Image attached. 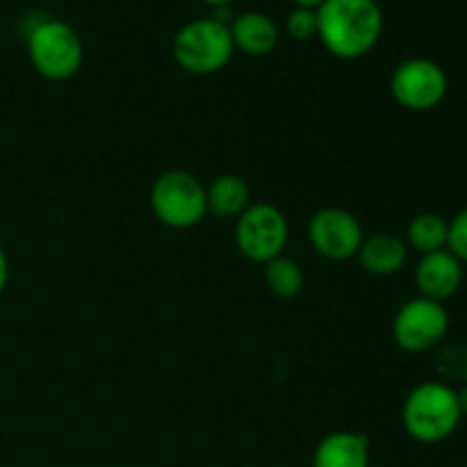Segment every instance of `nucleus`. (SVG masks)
Segmentation results:
<instances>
[{
	"label": "nucleus",
	"mask_w": 467,
	"mask_h": 467,
	"mask_svg": "<svg viewBox=\"0 0 467 467\" xmlns=\"http://www.w3.org/2000/svg\"><path fill=\"white\" fill-rule=\"evenodd\" d=\"M381 32L383 12L377 0H324L317 7V36L340 59L368 55Z\"/></svg>",
	"instance_id": "nucleus-1"
},
{
	"label": "nucleus",
	"mask_w": 467,
	"mask_h": 467,
	"mask_svg": "<svg viewBox=\"0 0 467 467\" xmlns=\"http://www.w3.org/2000/svg\"><path fill=\"white\" fill-rule=\"evenodd\" d=\"M404 429L422 445H438L459 429L461 415L456 388L442 381H424L409 392L401 410Z\"/></svg>",
	"instance_id": "nucleus-2"
},
{
	"label": "nucleus",
	"mask_w": 467,
	"mask_h": 467,
	"mask_svg": "<svg viewBox=\"0 0 467 467\" xmlns=\"http://www.w3.org/2000/svg\"><path fill=\"white\" fill-rule=\"evenodd\" d=\"M173 59L194 76H213L233 59L231 27L214 16L194 18L173 36Z\"/></svg>",
	"instance_id": "nucleus-3"
},
{
	"label": "nucleus",
	"mask_w": 467,
	"mask_h": 467,
	"mask_svg": "<svg viewBox=\"0 0 467 467\" xmlns=\"http://www.w3.org/2000/svg\"><path fill=\"white\" fill-rule=\"evenodd\" d=\"M27 53L39 76L62 82L76 76L85 59L82 39L68 23L46 18L27 35Z\"/></svg>",
	"instance_id": "nucleus-4"
},
{
	"label": "nucleus",
	"mask_w": 467,
	"mask_h": 467,
	"mask_svg": "<svg viewBox=\"0 0 467 467\" xmlns=\"http://www.w3.org/2000/svg\"><path fill=\"white\" fill-rule=\"evenodd\" d=\"M150 210L155 219L169 228L185 231L196 226L208 214L203 182L178 169L162 173L150 187Z\"/></svg>",
	"instance_id": "nucleus-5"
},
{
	"label": "nucleus",
	"mask_w": 467,
	"mask_h": 467,
	"mask_svg": "<svg viewBox=\"0 0 467 467\" xmlns=\"http://www.w3.org/2000/svg\"><path fill=\"white\" fill-rule=\"evenodd\" d=\"M290 240L287 219L276 205L251 203L237 217L235 244L246 260L267 265L269 260L285 254Z\"/></svg>",
	"instance_id": "nucleus-6"
},
{
	"label": "nucleus",
	"mask_w": 467,
	"mask_h": 467,
	"mask_svg": "<svg viewBox=\"0 0 467 467\" xmlns=\"http://www.w3.org/2000/svg\"><path fill=\"white\" fill-rule=\"evenodd\" d=\"M450 331V315L441 301L415 296L406 301L392 322V337L397 347L409 354H427L441 347Z\"/></svg>",
	"instance_id": "nucleus-7"
},
{
	"label": "nucleus",
	"mask_w": 467,
	"mask_h": 467,
	"mask_svg": "<svg viewBox=\"0 0 467 467\" xmlns=\"http://www.w3.org/2000/svg\"><path fill=\"white\" fill-rule=\"evenodd\" d=\"M445 68L427 57H410L392 71L390 94L401 108L410 112H429L447 96Z\"/></svg>",
	"instance_id": "nucleus-8"
},
{
	"label": "nucleus",
	"mask_w": 467,
	"mask_h": 467,
	"mask_svg": "<svg viewBox=\"0 0 467 467\" xmlns=\"http://www.w3.org/2000/svg\"><path fill=\"white\" fill-rule=\"evenodd\" d=\"M308 235L313 249L322 258L336 260V263L356 258L365 240L363 226L356 214L345 208H324L315 213V217L310 219Z\"/></svg>",
	"instance_id": "nucleus-9"
},
{
	"label": "nucleus",
	"mask_w": 467,
	"mask_h": 467,
	"mask_svg": "<svg viewBox=\"0 0 467 467\" xmlns=\"http://www.w3.org/2000/svg\"><path fill=\"white\" fill-rule=\"evenodd\" d=\"M415 285L420 296L442 304L463 285V263L447 249L422 255L415 267Z\"/></svg>",
	"instance_id": "nucleus-10"
},
{
	"label": "nucleus",
	"mask_w": 467,
	"mask_h": 467,
	"mask_svg": "<svg viewBox=\"0 0 467 467\" xmlns=\"http://www.w3.org/2000/svg\"><path fill=\"white\" fill-rule=\"evenodd\" d=\"M313 467H369V441L356 431H336L322 438Z\"/></svg>",
	"instance_id": "nucleus-11"
},
{
	"label": "nucleus",
	"mask_w": 467,
	"mask_h": 467,
	"mask_svg": "<svg viewBox=\"0 0 467 467\" xmlns=\"http://www.w3.org/2000/svg\"><path fill=\"white\" fill-rule=\"evenodd\" d=\"M356 258L372 276H392L409 260V244L392 233H379L365 237Z\"/></svg>",
	"instance_id": "nucleus-12"
},
{
	"label": "nucleus",
	"mask_w": 467,
	"mask_h": 467,
	"mask_svg": "<svg viewBox=\"0 0 467 467\" xmlns=\"http://www.w3.org/2000/svg\"><path fill=\"white\" fill-rule=\"evenodd\" d=\"M228 27H231L233 46L254 57L269 55L278 44V26L263 12L237 14Z\"/></svg>",
	"instance_id": "nucleus-13"
},
{
	"label": "nucleus",
	"mask_w": 467,
	"mask_h": 467,
	"mask_svg": "<svg viewBox=\"0 0 467 467\" xmlns=\"http://www.w3.org/2000/svg\"><path fill=\"white\" fill-rule=\"evenodd\" d=\"M205 203L214 217L237 219L251 205V187L237 173H223L205 187Z\"/></svg>",
	"instance_id": "nucleus-14"
},
{
	"label": "nucleus",
	"mask_w": 467,
	"mask_h": 467,
	"mask_svg": "<svg viewBox=\"0 0 467 467\" xmlns=\"http://www.w3.org/2000/svg\"><path fill=\"white\" fill-rule=\"evenodd\" d=\"M447 235H450V222L442 214L422 213L410 219L409 228H406V244L427 255L433 251L447 249Z\"/></svg>",
	"instance_id": "nucleus-15"
},
{
	"label": "nucleus",
	"mask_w": 467,
	"mask_h": 467,
	"mask_svg": "<svg viewBox=\"0 0 467 467\" xmlns=\"http://www.w3.org/2000/svg\"><path fill=\"white\" fill-rule=\"evenodd\" d=\"M265 283H267L269 292L278 299H295L304 290V269L299 267L296 260L287 258V255H278V258L267 263Z\"/></svg>",
	"instance_id": "nucleus-16"
},
{
	"label": "nucleus",
	"mask_w": 467,
	"mask_h": 467,
	"mask_svg": "<svg viewBox=\"0 0 467 467\" xmlns=\"http://www.w3.org/2000/svg\"><path fill=\"white\" fill-rule=\"evenodd\" d=\"M436 369L442 377V383L451 386V383H467V345L454 342V345H447L438 351L436 358Z\"/></svg>",
	"instance_id": "nucleus-17"
},
{
	"label": "nucleus",
	"mask_w": 467,
	"mask_h": 467,
	"mask_svg": "<svg viewBox=\"0 0 467 467\" xmlns=\"http://www.w3.org/2000/svg\"><path fill=\"white\" fill-rule=\"evenodd\" d=\"M285 26L290 36H295V39H313V36H317V9L295 7L287 14Z\"/></svg>",
	"instance_id": "nucleus-18"
},
{
	"label": "nucleus",
	"mask_w": 467,
	"mask_h": 467,
	"mask_svg": "<svg viewBox=\"0 0 467 467\" xmlns=\"http://www.w3.org/2000/svg\"><path fill=\"white\" fill-rule=\"evenodd\" d=\"M447 251H451L461 263H467V208L461 210V213L450 222Z\"/></svg>",
	"instance_id": "nucleus-19"
},
{
	"label": "nucleus",
	"mask_w": 467,
	"mask_h": 467,
	"mask_svg": "<svg viewBox=\"0 0 467 467\" xmlns=\"http://www.w3.org/2000/svg\"><path fill=\"white\" fill-rule=\"evenodd\" d=\"M7 281H9V263H7V254H5V249L0 246V295H3V290L7 287Z\"/></svg>",
	"instance_id": "nucleus-20"
},
{
	"label": "nucleus",
	"mask_w": 467,
	"mask_h": 467,
	"mask_svg": "<svg viewBox=\"0 0 467 467\" xmlns=\"http://www.w3.org/2000/svg\"><path fill=\"white\" fill-rule=\"evenodd\" d=\"M456 400H459L461 415H463V418H467V383H465V386H461L459 390H456Z\"/></svg>",
	"instance_id": "nucleus-21"
},
{
	"label": "nucleus",
	"mask_w": 467,
	"mask_h": 467,
	"mask_svg": "<svg viewBox=\"0 0 467 467\" xmlns=\"http://www.w3.org/2000/svg\"><path fill=\"white\" fill-rule=\"evenodd\" d=\"M324 0H295L296 7H310V9H317Z\"/></svg>",
	"instance_id": "nucleus-22"
},
{
	"label": "nucleus",
	"mask_w": 467,
	"mask_h": 467,
	"mask_svg": "<svg viewBox=\"0 0 467 467\" xmlns=\"http://www.w3.org/2000/svg\"><path fill=\"white\" fill-rule=\"evenodd\" d=\"M201 3L213 5V7H228V5H231L233 0H201Z\"/></svg>",
	"instance_id": "nucleus-23"
},
{
	"label": "nucleus",
	"mask_w": 467,
	"mask_h": 467,
	"mask_svg": "<svg viewBox=\"0 0 467 467\" xmlns=\"http://www.w3.org/2000/svg\"><path fill=\"white\" fill-rule=\"evenodd\" d=\"M114 467H126V465H114Z\"/></svg>",
	"instance_id": "nucleus-24"
}]
</instances>
